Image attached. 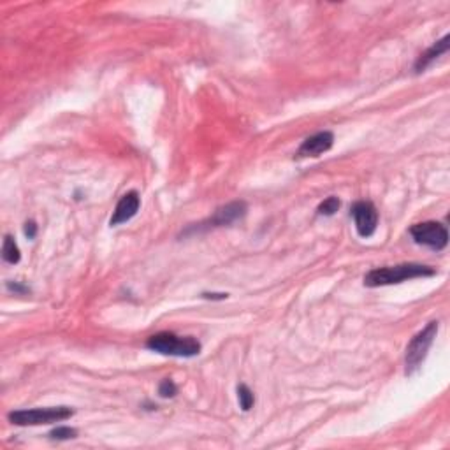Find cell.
Wrapping results in <instances>:
<instances>
[{"instance_id": "16", "label": "cell", "mask_w": 450, "mask_h": 450, "mask_svg": "<svg viewBox=\"0 0 450 450\" xmlns=\"http://www.w3.org/2000/svg\"><path fill=\"white\" fill-rule=\"evenodd\" d=\"M35 234H37V225H35V222H27V224H25V236H27L28 239H34Z\"/></svg>"}, {"instance_id": "1", "label": "cell", "mask_w": 450, "mask_h": 450, "mask_svg": "<svg viewBox=\"0 0 450 450\" xmlns=\"http://www.w3.org/2000/svg\"><path fill=\"white\" fill-rule=\"evenodd\" d=\"M434 275H437V269L434 268L408 262V264L387 266V268L372 269V271L365 276V285L375 289V287L394 285V283L406 282V280L427 278V276H434Z\"/></svg>"}, {"instance_id": "11", "label": "cell", "mask_w": 450, "mask_h": 450, "mask_svg": "<svg viewBox=\"0 0 450 450\" xmlns=\"http://www.w3.org/2000/svg\"><path fill=\"white\" fill-rule=\"evenodd\" d=\"M2 259L7 262V264H18L21 259V251L18 248L16 241H14L13 236L6 234L4 236V243H2Z\"/></svg>"}, {"instance_id": "17", "label": "cell", "mask_w": 450, "mask_h": 450, "mask_svg": "<svg viewBox=\"0 0 450 450\" xmlns=\"http://www.w3.org/2000/svg\"><path fill=\"white\" fill-rule=\"evenodd\" d=\"M7 289L9 290H13V292H28V289L27 287H21V285H18V283H7Z\"/></svg>"}, {"instance_id": "14", "label": "cell", "mask_w": 450, "mask_h": 450, "mask_svg": "<svg viewBox=\"0 0 450 450\" xmlns=\"http://www.w3.org/2000/svg\"><path fill=\"white\" fill-rule=\"evenodd\" d=\"M49 437H52L53 440H59V442L74 440V438L78 437V430H74V427H69V426H59L55 427V430H52Z\"/></svg>"}, {"instance_id": "9", "label": "cell", "mask_w": 450, "mask_h": 450, "mask_svg": "<svg viewBox=\"0 0 450 450\" xmlns=\"http://www.w3.org/2000/svg\"><path fill=\"white\" fill-rule=\"evenodd\" d=\"M334 145V134L329 131L316 132L309 136L308 139L302 141V145L297 150V157H320L326 151H329Z\"/></svg>"}, {"instance_id": "13", "label": "cell", "mask_w": 450, "mask_h": 450, "mask_svg": "<svg viewBox=\"0 0 450 450\" xmlns=\"http://www.w3.org/2000/svg\"><path fill=\"white\" fill-rule=\"evenodd\" d=\"M340 206L341 203L338 197H327L324 203L319 204L316 211H319V215H324V217H333V215L340 210Z\"/></svg>"}, {"instance_id": "5", "label": "cell", "mask_w": 450, "mask_h": 450, "mask_svg": "<svg viewBox=\"0 0 450 450\" xmlns=\"http://www.w3.org/2000/svg\"><path fill=\"white\" fill-rule=\"evenodd\" d=\"M247 210H248L247 203H243V201H234V203H229L225 204V206L218 208V210L213 213V217H210L208 220L201 222V224L194 227H189V229L185 230V234L203 232V230L215 229V227L230 225L236 220H239V218H243L244 215H247Z\"/></svg>"}, {"instance_id": "2", "label": "cell", "mask_w": 450, "mask_h": 450, "mask_svg": "<svg viewBox=\"0 0 450 450\" xmlns=\"http://www.w3.org/2000/svg\"><path fill=\"white\" fill-rule=\"evenodd\" d=\"M146 348L162 355L172 357H196L201 352V343L192 336H176L174 333H157L146 340Z\"/></svg>"}, {"instance_id": "7", "label": "cell", "mask_w": 450, "mask_h": 450, "mask_svg": "<svg viewBox=\"0 0 450 450\" xmlns=\"http://www.w3.org/2000/svg\"><path fill=\"white\" fill-rule=\"evenodd\" d=\"M350 215L354 217L355 229L361 237H372L378 227V211L375 204L368 201H359L352 206Z\"/></svg>"}, {"instance_id": "4", "label": "cell", "mask_w": 450, "mask_h": 450, "mask_svg": "<svg viewBox=\"0 0 450 450\" xmlns=\"http://www.w3.org/2000/svg\"><path fill=\"white\" fill-rule=\"evenodd\" d=\"M437 334H438V322L437 320H433V322L427 324L420 333H417L415 336L412 338V341H410L408 347H406V355H405L406 375L408 377L413 375V373L422 366L424 359L427 357V352H430Z\"/></svg>"}, {"instance_id": "3", "label": "cell", "mask_w": 450, "mask_h": 450, "mask_svg": "<svg viewBox=\"0 0 450 450\" xmlns=\"http://www.w3.org/2000/svg\"><path fill=\"white\" fill-rule=\"evenodd\" d=\"M74 415V410L69 406H49V408L16 410L7 415L9 422L16 426H45V424L64 422Z\"/></svg>"}, {"instance_id": "18", "label": "cell", "mask_w": 450, "mask_h": 450, "mask_svg": "<svg viewBox=\"0 0 450 450\" xmlns=\"http://www.w3.org/2000/svg\"><path fill=\"white\" fill-rule=\"evenodd\" d=\"M203 297H206V300H227V294H211V292H204Z\"/></svg>"}, {"instance_id": "6", "label": "cell", "mask_w": 450, "mask_h": 450, "mask_svg": "<svg viewBox=\"0 0 450 450\" xmlns=\"http://www.w3.org/2000/svg\"><path fill=\"white\" fill-rule=\"evenodd\" d=\"M410 234L415 243L430 247L431 250H444L449 244V230L440 222H422L410 227Z\"/></svg>"}, {"instance_id": "8", "label": "cell", "mask_w": 450, "mask_h": 450, "mask_svg": "<svg viewBox=\"0 0 450 450\" xmlns=\"http://www.w3.org/2000/svg\"><path fill=\"white\" fill-rule=\"evenodd\" d=\"M139 206H141V197L136 190L132 192H127L120 201H118L117 208L113 211V217H111L109 225L111 227H117L120 224H125L129 222L131 218L136 217V213L139 211Z\"/></svg>"}, {"instance_id": "15", "label": "cell", "mask_w": 450, "mask_h": 450, "mask_svg": "<svg viewBox=\"0 0 450 450\" xmlns=\"http://www.w3.org/2000/svg\"><path fill=\"white\" fill-rule=\"evenodd\" d=\"M158 394H160L162 398H174V396L178 394V387H176V384L171 378H164V380L160 381V385H158Z\"/></svg>"}, {"instance_id": "10", "label": "cell", "mask_w": 450, "mask_h": 450, "mask_svg": "<svg viewBox=\"0 0 450 450\" xmlns=\"http://www.w3.org/2000/svg\"><path fill=\"white\" fill-rule=\"evenodd\" d=\"M450 37L449 35H445L444 39H440L438 42H434L433 46H431L430 49H426V52L422 53V55L417 59L415 62V73H422V71H426L427 67L431 66V64L434 62V60L438 59V57H442L444 53L449 52L450 48Z\"/></svg>"}, {"instance_id": "12", "label": "cell", "mask_w": 450, "mask_h": 450, "mask_svg": "<svg viewBox=\"0 0 450 450\" xmlns=\"http://www.w3.org/2000/svg\"><path fill=\"white\" fill-rule=\"evenodd\" d=\"M237 401H239V406L243 412H250L255 405V396L254 392L250 391V387L244 384L237 385Z\"/></svg>"}]
</instances>
